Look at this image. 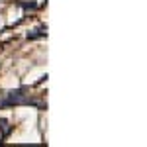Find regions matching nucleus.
<instances>
[{
	"label": "nucleus",
	"instance_id": "f257e3e1",
	"mask_svg": "<svg viewBox=\"0 0 147 147\" xmlns=\"http://www.w3.org/2000/svg\"><path fill=\"white\" fill-rule=\"evenodd\" d=\"M45 34H47L45 28H35L32 34H28V39H37V37H43Z\"/></svg>",
	"mask_w": 147,
	"mask_h": 147
},
{
	"label": "nucleus",
	"instance_id": "f03ea898",
	"mask_svg": "<svg viewBox=\"0 0 147 147\" xmlns=\"http://www.w3.org/2000/svg\"><path fill=\"white\" fill-rule=\"evenodd\" d=\"M0 131H2V136H8L12 131V127H10V124H8L6 118H0Z\"/></svg>",
	"mask_w": 147,
	"mask_h": 147
},
{
	"label": "nucleus",
	"instance_id": "7ed1b4c3",
	"mask_svg": "<svg viewBox=\"0 0 147 147\" xmlns=\"http://www.w3.org/2000/svg\"><path fill=\"white\" fill-rule=\"evenodd\" d=\"M22 6H24V8H35L34 2H30V4H22Z\"/></svg>",
	"mask_w": 147,
	"mask_h": 147
}]
</instances>
